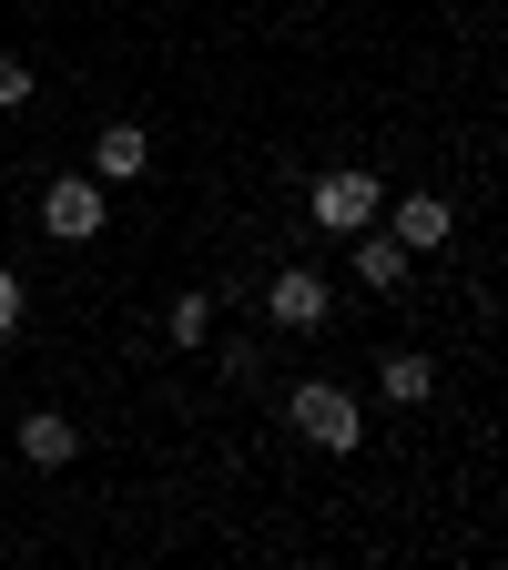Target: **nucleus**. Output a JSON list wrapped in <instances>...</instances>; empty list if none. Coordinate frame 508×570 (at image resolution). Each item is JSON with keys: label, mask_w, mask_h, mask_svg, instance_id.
<instances>
[{"label": "nucleus", "mask_w": 508, "mask_h": 570, "mask_svg": "<svg viewBox=\"0 0 508 570\" xmlns=\"http://www.w3.org/2000/svg\"><path fill=\"white\" fill-rule=\"evenodd\" d=\"M265 316H275V326H296V336L326 326V275H316V265H285V275L265 285Z\"/></svg>", "instance_id": "nucleus-4"}, {"label": "nucleus", "mask_w": 508, "mask_h": 570, "mask_svg": "<svg viewBox=\"0 0 508 570\" xmlns=\"http://www.w3.org/2000/svg\"><path fill=\"white\" fill-rule=\"evenodd\" d=\"M142 164H153V142H142V122H102V132H92V174H102V184H132Z\"/></svg>", "instance_id": "nucleus-6"}, {"label": "nucleus", "mask_w": 508, "mask_h": 570, "mask_svg": "<svg viewBox=\"0 0 508 570\" xmlns=\"http://www.w3.org/2000/svg\"><path fill=\"white\" fill-rule=\"evenodd\" d=\"M11 326H21V275L0 265V336H11Z\"/></svg>", "instance_id": "nucleus-12"}, {"label": "nucleus", "mask_w": 508, "mask_h": 570, "mask_svg": "<svg viewBox=\"0 0 508 570\" xmlns=\"http://www.w3.org/2000/svg\"><path fill=\"white\" fill-rule=\"evenodd\" d=\"M285 417H296V439H316V449H367V407H356L346 387H326V377H306V387H285Z\"/></svg>", "instance_id": "nucleus-1"}, {"label": "nucleus", "mask_w": 508, "mask_h": 570, "mask_svg": "<svg viewBox=\"0 0 508 570\" xmlns=\"http://www.w3.org/2000/svg\"><path fill=\"white\" fill-rule=\"evenodd\" d=\"M427 387H438V367H427V356H387V397H397V407H417Z\"/></svg>", "instance_id": "nucleus-9"}, {"label": "nucleus", "mask_w": 508, "mask_h": 570, "mask_svg": "<svg viewBox=\"0 0 508 570\" xmlns=\"http://www.w3.org/2000/svg\"><path fill=\"white\" fill-rule=\"evenodd\" d=\"M163 326H173V346H203V336H213V296H173Z\"/></svg>", "instance_id": "nucleus-10"}, {"label": "nucleus", "mask_w": 508, "mask_h": 570, "mask_svg": "<svg viewBox=\"0 0 508 570\" xmlns=\"http://www.w3.org/2000/svg\"><path fill=\"white\" fill-rule=\"evenodd\" d=\"M377 204H387L377 174H316V194H306V214H316L326 235H367V225H377Z\"/></svg>", "instance_id": "nucleus-2"}, {"label": "nucleus", "mask_w": 508, "mask_h": 570, "mask_svg": "<svg viewBox=\"0 0 508 570\" xmlns=\"http://www.w3.org/2000/svg\"><path fill=\"white\" fill-rule=\"evenodd\" d=\"M448 225H458V204H448V194H397V245H407V255L448 245Z\"/></svg>", "instance_id": "nucleus-5"}, {"label": "nucleus", "mask_w": 508, "mask_h": 570, "mask_svg": "<svg viewBox=\"0 0 508 570\" xmlns=\"http://www.w3.org/2000/svg\"><path fill=\"white\" fill-rule=\"evenodd\" d=\"M21 102H31V61L0 51V112H21Z\"/></svg>", "instance_id": "nucleus-11"}, {"label": "nucleus", "mask_w": 508, "mask_h": 570, "mask_svg": "<svg viewBox=\"0 0 508 570\" xmlns=\"http://www.w3.org/2000/svg\"><path fill=\"white\" fill-rule=\"evenodd\" d=\"M71 449H82V428H71V417H21V459L31 469H61Z\"/></svg>", "instance_id": "nucleus-7"}, {"label": "nucleus", "mask_w": 508, "mask_h": 570, "mask_svg": "<svg viewBox=\"0 0 508 570\" xmlns=\"http://www.w3.org/2000/svg\"><path fill=\"white\" fill-rule=\"evenodd\" d=\"M41 225H51L61 245H82V235H102V174H61V184L41 194Z\"/></svg>", "instance_id": "nucleus-3"}, {"label": "nucleus", "mask_w": 508, "mask_h": 570, "mask_svg": "<svg viewBox=\"0 0 508 570\" xmlns=\"http://www.w3.org/2000/svg\"><path fill=\"white\" fill-rule=\"evenodd\" d=\"M356 265H367L377 296H397V285H407V245H397V235H367V245H356Z\"/></svg>", "instance_id": "nucleus-8"}]
</instances>
